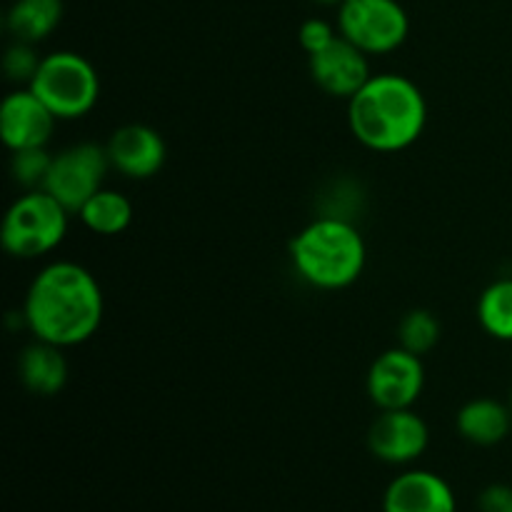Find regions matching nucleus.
I'll use <instances>...</instances> for the list:
<instances>
[{"label": "nucleus", "instance_id": "nucleus-1", "mask_svg": "<svg viewBox=\"0 0 512 512\" xmlns=\"http://www.w3.org/2000/svg\"><path fill=\"white\" fill-rule=\"evenodd\" d=\"M103 290L88 268L58 260L40 270L25 293L23 318L35 340L73 348L103 323Z\"/></svg>", "mask_w": 512, "mask_h": 512}, {"label": "nucleus", "instance_id": "nucleus-2", "mask_svg": "<svg viewBox=\"0 0 512 512\" xmlns=\"http://www.w3.org/2000/svg\"><path fill=\"white\" fill-rule=\"evenodd\" d=\"M348 125L365 148L398 153L420 140L428 125V103L423 90L405 75H373L348 100Z\"/></svg>", "mask_w": 512, "mask_h": 512}, {"label": "nucleus", "instance_id": "nucleus-3", "mask_svg": "<svg viewBox=\"0 0 512 512\" xmlns=\"http://www.w3.org/2000/svg\"><path fill=\"white\" fill-rule=\"evenodd\" d=\"M290 260L300 280L313 288L343 290L363 275L368 250L350 220L323 215L290 240Z\"/></svg>", "mask_w": 512, "mask_h": 512}, {"label": "nucleus", "instance_id": "nucleus-4", "mask_svg": "<svg viewBox=\"0 0 512 512\" xmlns=\"http://www.w3.org/2000/svg\"><path fill=\"white\" fill-rule=\"evenodd\" d=\"M28 88L58 120H78L98 105L100 75L80 53L55 50L40 60L38 73Z\"/></svg>", "mask_w": 512, "mask_h": 512}, {"label": "nucleus", "instance_id": "nucleus-5", "mask_svg": "<svg viewBox=\"0 0 512 512\" xmlns=\"http://www.w3.org/2000/svg\"><path fill=\"white\" fill-rule=\"evenodd\" d=\"M70 213L45 190H25L3 218L5 253L20 260H35L58 248L68 233Z\"/></svg>", "mask_w": 512, "mask_h": 512}, {"label": "nucleus", "instance_id": "nucleus-6", "mask_svg": "<svg viewBox=\"0 0 512 512\" xmlns=\"http://www.w3.org/2000/svg\"><path fill=\"white\" fill-rule=\"evenodd\" d=\"M338 33L365 55H385L408 40L410 18L398 0H343Z\"/></svg>", "mask_w": 512, "mask_h": 512}, {"label": "nucleus", "instance_id": "nucleus-7", "mask_svg": "<svg viewBox=\"0 0 512 512\" xmlns=\"http://www.w3.org/2000/svg\"><path fill=\"white\" fill-rule=\"evenodd\" d=\"M110 170L108 150L98 143H78L53 155L43 190L53 195L68 213H80L85 203L103 188Z\"/></svg>", "mask_w": 512, "mask_h": 512}, {"label": "nucleus", "instance_id": "nucleus-8", "mask_svg": "<svg viewBox=\"0 0 512 512\" xmlns=\"http://www.w3.org/2000/svg\"><path fill=\"white\" fill-rule=\"evenodd\" d=\"M425 365L405 348L385 350L368 370V395L380 410L413 408L423 395Z\"/></svg>", "mask_w": 512, "mask_h": 512}, {"label": "nucleus", "instance_id": "nucleus-9", "mask_svg": "<svg viewBox=\"0 0 512 512\" xmlns=\"http://www.w3.org/2000/svg\"><path fill=\"white\" fill-rule=\"evenodd\" d=\"M430 430L413 408L380 410L370 425L368 448L378 460L390 465H408L428 450Z\"/></svg>", "mask_w": 512, "mask_h": 512}, {"label": "nucleus", "instance_id": "nucleus-10", "mask_svg": "<svg viewBox=\"0 0 512 512\" xmlns=\"http://www.w3.org/2000/svg\"><path fill=\"white\" fill-rule=\"evenodd\" d=\"M55 118L48 105L30 88L13 90L0 105V138L10 153L28 148H45L53 135Z\"/></svg>", "mask_w": 512, "mask_h": 512}, {"label": "nucleus", "instance_id": "nucleus-11", "mask_svg": "<svg viewBox=\"0 0 512 512\" xmlns=\"http://www.w3.org/2000/svg\"><path fill=\"white\" fill-rule=\"evenodd\" d=\"M110 168L130 180H148L163 170L168 148L163 135L143 123H130L110 135L108 145Z\"/></svg>", "mask_w": 512, "mask_h": 512}, {"label": "nucleus", "instance_id": "nucleus-12", "mask_svg": "<svg viewBox=\"0 0 512 512\" xmlns=\"http://www.w3.org/2000/svg\"><path fill=\"white\" fill-rule=\"evenodd\" d=\"M310 78L323 93L350 100L370 78L368 55L340 35L333 45L310 55Z\"/></svg>", "mask_w": 512, "mask_h": 512}, {"label": "nucleus", "instance_id": "nucleus-13", "mask_svg": "<svg viewBox=\"0 0 512 512\" xmlns=\"http://www.w3.org/2000/svg\"><path fill=\"white\" fill-rule=\"evenodd\" d=\"M383 512H458L455 493L430 470H408L388 485Z\"/></svg>", "mask_w": 512, "mask_h": 512}, {"label": "nucleus", "instance_id": "nucleus-14", "mask_svg": "<svg viewBox=\"0 0 512 512\" xmlns=\"http://www.w3.org/2000/svg\"><path fill=\"white\" fill-rule=\"evenodd\" d=\"M65 348H58L45 340H35L20 353L18 378L33 395L50 398L58 395L68 383V360L63 355Z\"/></svg>", "mask_w": 512, "mask_h": 512}, {"label": "nucleus", "instance_id": "nucleus-15", "mask_svg": "<svg viewBox=\"0 0 512 512\" xmlns=\"http://www.w3.org/2000/svg\"><path fill=\"white\" fill-rule=\"evenodd\" d=\"M455 425H458L460 438H465L473 445H480V448H490V445H498L508 438L512 413L510 408H505L498 400H470V403H465L458 410Z\"/></svg>", "mask_w": 512, "mask_h": 512}, {"label": "nucleus", "instance_id": "nucleus-16", "mask_svg": "<svg viewBox=\"0 0 512 512\" xmlns=\"http://www.w3.org/2000/svg\"><path fill=\"white\" fill-rule=\"evenodd\" d=\"M63 20V0H15L8 10V30L20 43H40Z\"/></svg>", "mask_w": 512, "mask_h": 512}, {"label": "nucleus", "instance_id": "nucleus-17", "mask_svg": "<svg viewBox=\"0 0 512 512\" xmlns=\"http://www.w3.org/2000/svg\"><path fill=\"white\" fill-rule=\"evenodd\" d=\"M78 215L85 228L95 235H120L133 223V203L118 190L100 188Z\"/></svg>", "mask_w": 512, "mask_h": 512}, {"label": "nucleus", "instance_id": "nucleus-18", "mask_svg": "<svg viewBox=\"0 0 512 512\" xmlns=\"http://www.w3.org/2000/svg\"><path fill=\"white\" fill-rule=\"evenodd\" d=\"M478 320L485 333L495 340H512V280L488 285L478 300Z\"/></svg>", "mask_w": 512, "mask_h": 512}, {"label": "nucleus", "instance_id": "nucleus-19", "mask_svg": "<svg viewBox=\"0 0 512 512\" xmlns=\"http://www.w3.org/2000/svg\"><path fill=\"white\" fill-rule=\"evenodd\" d=\"M440 340V320L435 318L430 310H410L398 325V343L400 348H405L408 353L420 355L423 358L425 353L438 345Z\"/></svg>", "mask_w": 512, "mask_h": 512}, {"label": "nucleus", "instance_id": "nucleus-20", "mask_svg": "<svg viewBox=\"0 0 512 512\" xmlns=\"http://www.w3.org/2000/svg\"><path fill=\"white\" fill-rule=\"evenodd\" d=\"M50 163H53V155L45 148L15 150L13 158H10V175L20 188L43 190L45 178L50 173Z\"/></svg>", "mask_w": 512, "mask_h": 512}, {"label": "nucleus", "instance_id": "nucleus-21", "mask_svg": "<svg viewBox=\"0 0 512 512\" xmlns=\"http://www.w3.org/2000/svg\"><path fill=\"white\" fill-rule=\"evenodd\" d=\"M40 60L43 58H38V53H35L33 45L15 40L3 58V70H5V75H8V80H13V83L30 85L33 83L35 73H38Z\"/></svg>", "mask_w": 512, "mask_h": 512}, {"label": "nucleus", "instance_id": "nucleus-22", "mask_svg": "<svg viewBox=\"0 0 512 512\" xmlns=\"http://www.w3.org/2000/svg\"><path fill=\"white\" fill-rule=\"evenodd\" d=\"M338 38H340V33H335L333 25L325 23V20H320V18L305 20L298 30L300 48H303L308 55L320 53V50H325L328 45H333Z\"/></svg>", "mask_w": 512, "mask_h": 512}, {"label": "nucleus", "instance_id": "nucleus-23", "mask_svg": "<svg viewBox=\"0 0 512 512\" xmlns=\"http://www.w3.org/2000/svg\"><path fill=\"white\" fill-rule=\"evenodd\" d=\"M480 512H512V488L510 485L495 483L480 493Z\"/></svg>", "mask_w": 512, "mask_h": 512}, {"label": "nucleus", "instance_id": "nucleus-24", "mask_svg": "<svg viewBox=\"0 0 512 512\" xmlns=\"http://www.w3.org/2000/svg\"><path fill=\"white\" fill-rule=\"evenodd\" d=\"M313 3H320V5H340L343 0H313Z\"/></svg>", "mask_w": 512, "mask_h": 512}, {"label": "nucleus", "instance_id": "nucleus-25", "mask_svg": "<svg viewBox=\"0 0 512 512\" xmlns=\"http://www.w3.org/2000/svg\"><path fill=\"white\" fill-rule=\"evenodd\" d=\"M510 413H512V398H510Z\"/></svg>", "mask_w": 512, "mask_h": 512}]
</instances>
